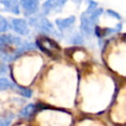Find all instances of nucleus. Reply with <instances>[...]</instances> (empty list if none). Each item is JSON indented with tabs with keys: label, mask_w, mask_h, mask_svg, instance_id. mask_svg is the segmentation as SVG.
Wrapping results in <instances>:
<instances>
[{
	"label": "nucleus",
	"mask_w": 126,
	"mask_h": 126,
	"mask_svg": "<svg viewBox=\"0 0 126 126\" xmlns=\"http://www.w3.org/2000/svg\"><path fill=\"white\" fill-rule=\"evenodd\" d=\"M89 6L87 10L81 15V32L85 36H91L94 34L95 25L103 12L102 8L96 7L97 3L94 1H89Z\"/></svg>",
	"instance_id": "1"
},
{
	"label": "nucleus",
	"mask_w": 126,
	"mask_h": 126,
	"mask_svg": "<svg viewBox=\"0 0 126 126\" xmlns=\"http://www.w3.org/2000/svg\"><path fill=\"white\" fill-rule=\"evenodd\" d=\"M29 25L32 26L37 32L46 33V34H54L55 30L51 22L45 18L44 16H36V17H32L30 19V22H28Z\"/></svg>",
	"instance_id": "2"
},
{
	"label": "nucleus",
	"mask_w": 126,
	"mask_h": 126,
	"mask_svg": "<svg viewBox=\"0 0 126 126\" xmlns=\"http://www.w3.org/2000/svg\"><path fill=\"white\" fill-rule=\"evenodd\" d=\"M36 45L41 49L45 54L49 56L56 55L60 51V46L55 40L47 37L46 35H40L36 37Z\"/></svg>",
	"instance_id": "3"
},
{
	"label": "nucleus",
	"mask_w": 126,
	"mask_h": 126,
	"mask_svg": "<svg viewBox=\"0 0 126 126\" xmlns=\"http://www.w3.org/2000/svg\"><path fill=\"white\" fill-rule=\"evenodd\" d=\"M22 44L21 38L12 33H1L0 34V52L8 55V48L15 46L18 48Z\"/></svg>",
	"instance_id": "4"
},
{
	"label": "nucleus",
	"mask_w": 126,
	"mask_h": 126,
	"mask_svg": "<svg viewBox=\"0 0 126 126\" xmlns=\"http://www.w3.org/2000/svg\"><path fill=\"white\" fill-rule=\"evenodd\" d=\"M10 28L20 35H28L30 33V26L27 20L22 18H12L10 22Z\"/></svg>",
	"instance_id": "5"
},
{
	"label": "nucleus",
	"mask_w": 126,
	"mask_h": 126,
	"mask_svg": "<svg viewBox=\"0 0 126 126\" xmlns=\"http://www.w3.org/2000/svg\"><path fill=\"white\" fill-rule=\"evenodd\" d=\"M19 4L27 17H32L39 10V2L36 0H22Z\"/></svg>",
	"instance_id": "6"
},
{
	"label": "nucleus",
	"mask_w": 126,
	"mask_h": 126,
	"mask_svg": "<svg viewBox=\"0 0 126 126\" xmlns=\"http://www.w3.org/2000/svg\"><path fill=\"white\" fill-rule=\"evenodd\" d=\"M66 1H58V0H49L43 2L41 9H42V16H46L51 12H59L65 5Z\"/></svg>",
	"instance_id": "7"
},
{
	"label": "nucleus",
	"mask_w": 126,
	"mask_h": 126,
	"mask_svg": "<svg viewBox=\"0 0 126 126\" xmlns=\"http://www.w3.org/2000/svg\"><path fill=\"white\" fill-rule=\"evenodd\" d=\"M75 22H76V17L72 15L67 18H57L55 20V25L61 32H64L67 30H69L71 27H73Z\"/></svg>",
	"instance_id": "8"
},
{
	"label": "nucleus",
	"mask_w": 126,
	"mask_h": 126,
	"mask_svg": "<svg viewBox=\"0 0 126 126\" xmlns=\"http://www.w3.org/2000/svg\"><path fill=\"white\" fill-rule=\"evenodd\" d=\"M0 5L3 7V10L6 12H10L15 15H19L21 13L20 4L15 0H2L0 1Z\"/></svg>",
	"instance_id": "9"
},
{
	"label": "nucleus",
	"mask_w": 126,
	"mask_h": 126,
	"mask_svg": "<svg viewBox=\"0 0 126 126\" xmlns=\"http://www.w3.org/2000/svg\"><path fill=\"white\" fill-rule=\"evenodd\" d=\"M35 110V105L33 103H30L28 104L26 107H24L21 112H20V116L21 117H29L32 114V112Z\"/></svg>",
	"instance_id": "10"
},
{
	"label": "nucleus",
	"mask_w": 126,
	"mask_h": 126,
	"mask_svg": "<svg viewBox=\"0 0 126 126\" xmlns=\"http://www.w3.org/2000/svg\"><path fill=\"white\" fill-rule=\"evenodd\" d=\"M13 88L17 91V93L23 96H26V97H31L32 96V91L27 89V88H24V87H21V86H15L13 85Z\"/></svg>",
	"instance_id": "11"
},
{
	"label": "nucleus",
	"mask_w": 126,
	"mask_h": 126,
	"mask_svg": "<svg viewBox=\"0 0 126 126\" xmlns=\"http://www.w3.org/2000/svg\"><path fill=\"white\" fill-rule=\"evenodd\" d=\"M13 85L7 78H3L0 77V91H4V90H8L13 88Z\"/></svg>",
	"instance_id": "12"
},
{
	"label": "nucleus",
	"mask_w": 126,
	"mask_h": 126,
	"mask_svg": "<svg viewBox=\"0 0 126 126\" xmlns=\"http://www.w3.org/2000/svg\"><path fill=\"white\" fill-rule=\"evenodd\" d=\"M10 26H9V22L2 16H0V34L6 32L9 30Z\"/></svg>",
	"instance_id": "13"
},
{
	"label": "nucleus",
	"mask_w": 126,
	"mask_h": 126,
	"mask_svg": "<svg viewBox=\"0 0 126 126\" xmlns=\"http://www.w3.org/2000/svg\"><path fill=\"white\" fill-rule=\"evenodd\" d=\"M70 42L71 43H74V44H83L84 43L83 34L82 33H76V34H74V36L71 37Z\"/></svg>",
	"instance_id": "14"
},
{
	"label": "nucleus",
	"mask_w": 126,
	"mask_h": 126,
	"mask_svg": "<svg viewBox=\"0 0 126 126\" xmlns=\"http://www.w3.org/2000/svg\"><path fill=\"white\" fill-rule=\"evenodd\" d=\"M6 69H7V67H6L5 61L2 58H0V76L6 72Z\"/></svg>",
	"instance_id": "15"
},
{
	"label": "nucleus",
	"mask_w": 126,
	"mask_h": 126,
	"mask_svg": "<svg viewBox=\"0 0 126 126\" xmlns=\"http://www.w3.org/2000/svg\"><path fill=\"white\" fill-rule=\"evenodd\" d=\"M106 13H107L108 15H111L112 17H114V18H115V19H117V20H120V19H121L120 15H119V14H117L116 12L112 11V10H107V11H106Z\"/></svg>",
	"instance_id": "16"
},
{
	"label": "nucleus",
	"mask_w": 126,
	"mask_h": 126,
	"mask_svg": "<svg viewBox=\"0 0 126 126\" xmlns=\"http://www.w3.org/2000/svg\"><path fill=\"white\" fill-rule=\"evenodd\" d=\"M11 122V119L8 118H2L0 119V126H8Z\"/></svg>",
	"instance_id": "17"
}]
</instances>
